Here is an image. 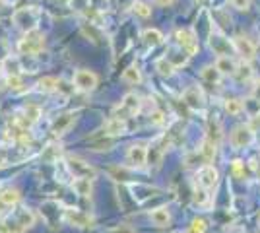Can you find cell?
Listing matches in <instances>:
<instances>
[{"instance_id":"obj_1","label":"cell","mask_w":260,"mask_h":233,"mask_svg":"<svg viewBox=\"0 0 260 233\" xmlns=\"http://www.w3.org/2000/svg\"><path fill=\"white\" fill-rule=\"evenodd\" d=\"M39 18H41V12L39 8L35 6H25V8H20L14 12L12 16V22L16 23V27H20L22 31H33L37 29V23H39Z\"/></svg>"},{"instance_id":"obj_2","label":"cell","mask_w":260,"mask_h":233,"mask_svg":"<svg viewBox=\"0 0 260 233\" xmlns=\"http://www.w3.org/2000/svg\"><path fill=\"white\" fill-rule=\"evenodd\" d=\"M45 47V35L37 29L33 31H27L24 35V39L18 43V49L22 55H27V57H35L37 53H41Z\"/></svg>"},{"instance_id":"obj_3","label":"cell","mask_w":260,"mask_h":233,"mask_svg":"<svg viewBox=\"0 0 260 233\" xmlns=\"http://www.w3.org/2000/svg\"><path fill=\"white\" fill-rule=\"evenodd\" d=\"M208 45L217 57H231V55L235 53L233 41H229V39H227L225 35H221V33H210Z\"/></svg>"},{"instance_id":"obj_4","label":"cell","mask_w":260,"mask_h":233,"mask_svg":"<svg viewBox=\"0 0 260 233\" xmlns=\"http://www.w3.org/2000/svg\"><path fill=\"white\" fill-rule=\"evenodd\" d=\"M229 140H231L233 148H249L255 142V130L249 124H239L233 128Z\"/></svg>"},{"instance_id":"obj_5","label":"cell","mask_w":260,"mask_h":233,"mask_svg":"<svg viewBox=\"0 0 260 233\" xmlns=\"http://www.w3.org/2000/svg\"><path fill=\"white\" fill-rule=\"evenodd\" d=\"M175 35H177L179 45L183 47V51H185L189 57H192V55L198 53V39H196V35H194L192 29H177Z\"/></svg>"},{"instance_id":"obj_6","label":"cell","mask_w":260,"mask_h":233,"mask_svg":"<svg viewBox=\"0 0 260 233\" xmlns=\"http://www.w3.org/2000/svg\"><path fill=\"white\" fill-rule=\"evenodd\" d=\"M97 82H99V78H97V74L92 72V70H78V72L74 74V88H78V90H82V92H92V90H95V88H97Z\"/></svg>"},{"instance_id":"obj_7","label":"cell","mask_w":260,"mask_h":233,"mask_svg":"<svg viewBox=\"0 0 260 233\" xmlns=\"http://www.w3.org/2000/svg\"><path fill=\"white\" fill-rule=\"evenodd\" d=\"M138 109H140V97H138L136 93H126V95L122 97L120 105L117 107L115 116H118V118H128L130 115L138 113Z\"/></svg>"},{"instance_id":"obj_8","label":"cell","mask_w":260,"mask_h":233,"mask_svg":"<svg viewBox=\"0 0 260 233\" xmlns=\"http://www.w3.org/2000/svg\"><path fill=\"white\" fill-rule=\"evenodd\" d=\"M68 169H70V173L74 177H84V179H92V181L97 175V171L90 163L82 162L80 158H68Z\"/></svg>"},{"instance_id":"obj_9","label":"cell","mask_w":260,"mask_h":233,"mask_svg":"<svg viewBox=\"0 0 260 233\" xmlns=\"http://www.w3.org/2000/svg\"><path fill=\"white\" fill-rule=\"evenodd\" d=\"M196 181H198L200 186H204V188H208L210 190V188H213V186L217 185V181H219V171H217L213 165H204V167L198 169Z\"/></svg>"},{"instance_id":"obj_10","label":"cell","mask_w":260,"mask_h":233,"mask_svg":"<svg viewBox=\"0 0 260 233\" xmlns=\"http://www.w3.org/2000/svg\"><path fill=\"white\" fill-rule=\"evenodd\" d=\"M233 45H235V53H239L247 62L257 57V47H255V43H253L251 39H247L245 35H237V37L233 39Z\"/></svg>"},{"instance_id":"obj_11","label":"cell","mask_w":260,"mask_h":233,"mask_svg":"<svg viewBox=\"0 0 260 233\" xmlns=\"http://www.w3.org/2000/svg\"><path fill=\"white\" fill-rule=\"evenodd\" d=\"M126 158H128V162H130L134 167H142V165H146V162H148V150H146L144 144H132V146L128 148Z\"/></svg>"},{"instance_id":"obj_12","label":"cell","mask_w":260,"mask_h":233,"mask_svg":"<svg viewBox=\"0 0 260 233\" xmlns=\"http://www.w3.org/2000/svg\"><path fill=\"white\" fill-rule=\"evenodd\" d=\"M183 101L190 107V109H202L204 107V93L200 88H187L183 93Z\"/></svg>"},{"instance_id":"obj_13","label":"cell","mask_w":260,"mask_h":233,"mask_svg":"<svg viewBox=\"0 0 260 233\" xmlns=\"http://www.w3.org/2000/svg\"><path fill=\"white\" fill-rule=\"evenodd\" d=\"M64 218H66L68 224H72V226H76V228H90V226L94 224V220H92L88 214L80 212V210H66Z\"/></svg>"},{"instance_id":"obj_14","label":"cell","mask_w":260,"mask_h":233,"mask_svg":"<svg viewBox=\"0 0 260 233\" xmlns=\"http://www.w3.org/2000/svg\"><path fill=\"white\" fill-rule=\"evenodd\" d=\"M126 132V124H124V118H118V116H113L105 122V136H118V134H124Z\"/></svg>"},{"instance_id":"obj_15","label":"cell","mask_w":260,"mask_h":233,"mask_svg":"<svg viewBox=\"0 0 260 233\" xmlns=\"http://www.w3.org/2000/svg\"><path fill=\"white\" fill-rule=\"evenodd\" d=\"M74 113H64V115H60L54 122H52V134H56V136H60V134H64L70 126H72V122H74Z\"/></svg>"},{"instance_id":"obj_16","label":"cell","mask_w":260,"mask_h":233,"mask_svg":"<svg viewBox=\"0 0 260 233\" xmlns=\"http://www.w3.org/2000/svg\"><path fill=\"white\" fill-rule=\"evenodd\" d=\"M215 68L223 74V76H233L237 70V64L231 57H217L215 60Z\"/></svg>"},{"instance_id":"obj_17","label":"cell","mask_w":260,"mask_h":233,"mask_svg":"<svg viewBox=\"0 0 260 233\" xmlns=\"http://www.w3.org/2000/svg\"><path fill=\"white\" fill-rule=\"evenodd\" d=\"M0 202L6 208H14L20 202V190L18 188H6L0 192Z\"/></svg>"},{"instance_id":"obj_18","label":"cell","mask_w":260,"mask_h":233,"mask_svg":"<svg viewBox=\"0 0 260 233\" xmlns=\"http://www.w3.org/2000/svg\"><path fill=\"white\" fill-rule=\"evenodd\" d=\"M18 222H20V226L24 228V230H27V228H31L33 224H35V214L29 210V208H22V210H16V216H14Z\"/></svg>"},{"instance_id":"obj_19","label":"cell","mask_w":260,"mask_h":233,"mask_svg":"<svg viewBox=\"0 0 260 233\" xmlns=\"http://www.w3.org/2000/svg\"><path fill=\"white\" fill-rule=\"evenodd\" d=\"M72 188H74L80 196H92V179L76 177L74 183H72Z\"/></svg>"},{"instance_id":"obj_20","label":"cell","mask_w":260,"mask_h":233,"mask_svg":"<svg viewBox=\"0 0 260 233\" xmlns=\"http://www.w3.org/2000/svg\"><path fill=\"white\" fill-rule=\"evenodd\" d=\"M150 220L156 224L157 228H165L171 222V216H169L167 208H156V210L150 212Z\"/></svg>"},{"instance_id":"obj_21","label":"cell","mask_w":260,"mask_h":233,"mask_svg":"<svg viewBox=\"0 0 260 233\" xmlns=\"http://www.w3.org/2000/svg\"><path fill=\"white\" fill-rule=\"evenodd\" d=\"M142 39H144V43L148 47H157V45L163 43V33L159 29H146L144 35H142Z\"/></svg>"},{"instance_id":"obj_22","label":"cell","mask_w":260,"mask_h":233,"mask_svg":"<svg viewBox=\"0 0 260 233\" xmlns=\"http://www.w3.org/2000/svg\"><path fill=\"white\" fill-rule=\"evenodd\" d=\"M122 80L128 82V84L138 86V84L142 82V72H140V68H138V66H128V68L122 72Z\"/></svg>"},{"instance_id":"obj_23","label":"cell","mask_w":260,"mask_h":233,"mask_svg":"<svg viewBox=\"0 0 260 233\" xmlns=\"http://www.w3.org/2000/svg\"><path fill=\"white\" fill-rule=\"evenodd\" d=\"M221 76H223V74L215 68V64H213V66H204V68H202V78H204L208 84H217V82L221 80Z\"/></svg>"},{"instance_id":"obj_24","label":"cell","mask_w":260,"mask_h":233,"mask_svg":"<svg viewBox=\"0 0 260 233\" xmlns=\"http://www.w3.org/2000/svg\"><path fill=\"white\" fill-rule=\"evenodd\" d=\"M156 70L161 74V76H173V72H175V64L169 60V58H159L156 62Z\"/></svg>"},{"instance_id":"obj_25","label":"cell","mask_w":260,"mask_h":233,"mask_svg":"<svg viewBox=\"0 0 260 233\" xmlns=\"http://www.w3.org/2000/svg\"><path fill=\"white\" fill-rule=\"evenodd\" d=\"M243 109H245V105H243V101L241 99H225V111L229 113L231 116H237L243 113Z\"/></svg>"},{"instance_id":"obj_26","label":"cell","mask_w":260,"mask_h":233,"mask_svg":"<svg viewBox=\"0 0 260 233\" xmlns=\"http://www.w3.org/2000/svg\"><path fill=\"white\" fill-rule=\"evenodd\" d=\"M82 31L88 35V37H92V41L94 43H101V31H99V25H95V23H86L84 27H82Z\"/></svg>"},{"instance_id":"obj_27","label":"cell","mask_w":260,"mask_h":233,"mask_svg":"<svg viewBox=\"0 0 260 233\" xmlns=\"http://www.w3.org/2000/svg\"><path fill=\"white\" fill-rule=\"evenodd\" d=\"M56 78H52V76H45V78H41L39 82H37V90L39 92H45V93H49V92H54L56 90Z\"/></svg>"},{"instance_id":"obj_28","label":"cell","mask_w":260,"mask_h":233,"mask_svg":"<svg viewBox=\"0 0 260 233\" xmlns=\"http://www.w3.org/2000/svg\"><path fill=\"white\" fill-rule=\"evenodd\" d=\"M215 150H217V144H215L213 140L206 138V140L202 142V148H200V152H202V156H204V160H206V162L213 160V156H215Z\"/></svg>"},{"instance_id":"obj_29","label":"cell","mask_w":260,"mask_h":233,"mask_svg":"<svg viewBox=\"0 0 260 233\" xmlns=\"http://www.w3.org/2000/svg\"><path fill=\"white\" fill-rule=\"evenodd\" d=\"M189 233H208V222L204 218H196L192 220L190 228H189Z\"/></svg>"},{"instance_id":"obj_30","label":"cell","mask_w":260,"mask_h":233,"mask_svg":"<svg viewBox=\"0 0 260 233\" xmlns=\"http://www.w3.org/2000/svg\"><path fill=\"white\" fill-rule=\"evenodd\" d=\"M237 80H241V82H245V80H249L251 76H253V70H251V66L249 64H241V66H237V70H235V74H233Z\"/></svg>"},{"instance_id":"obj_31","label":"cell","mask_w":260,"mask_h":233,"mask_svg":"<svg viewBox=\"0 0 260 233\" xmlns=\"http://www.w3.org/2000/svg\"><path fill=\"white\" fill-rule=\"evenodd\" d=\"M6 86H8L10 90H14V92H20V90L24 88L22 76H20V74H10V76L6 78Z\"/></svg>"},{"instance_id":"obj_32","label":"cell","mask_w":260,"mask_h":233,"mask_svg":"<svg viewBox=\"0 0 260 233\" xmlns=\"http://www.w3.org/2000/svg\"><path fill=\"white\" fill-rule=\"evenodd\" d=\"M24 116L33 124V122H37L39 120V116H41V109L39 107H35V105H27L25 109H24Z\"/></svg>"},{"instance_id":"obj_33","label":"cell","mask_w":260,"mask_h":233,"mask_svg":"<svg viewBox=\"0 0 260 233\" xmlns=\"http://www.w3.org/2000/svg\"><path fill=\"white\" fill-rule=\"evenodd\" d=\"M132 10H134V14H138L140 18H150V16H152V8H150L148 4H144V2H134V4H132Z\"/></svg>"},{"instance_id":"obj_34","label":"cell","mask_w":260,"mask_h":233,"mask_svg":"<svg viewBox=\"0 0 260 233\" xmlns=\"http://www.w3.org/2000/svg\"><path fill=\"white\" fill-rule=\"evenodd\" d=\"M206 190H208V188H204V186H200V188L194 190V202H196L198 206H206V204H208L210 194Z\"/></svg>"},{"instance_id":"obj_35","label":"cell","mask_w":260,"mask_h":233,"mask_svg":"<svg viewBox=\"0 0 260 233\" xmlns=\"http://www.w3.org/2000/svg\"><path fill=\"white\" fill-rule=\"evenodd\" d=\"M231 171H233V177L235 179H245V163L243 162H233V165H231Z\"/></svg>"},{"instance_id":"obj_36","label":"cell","mask_w":260,"mask_h":233,"mask_svg":"<svg viewBox=\"0 0 260 233\" xmlns=\"http://www.w3.org/2000/svg\"><path fill=\"white\" fill-rule=\"evenodd\" d=\"M113 144H115V138L113 136H107L105 140L94 144V150H109V146H113Z\"/></svg>"},{"instance_id":"obj_37","label":"cell","mask_w":260,"mask_h":233,"mask_svg":"<svg viewBox=\"0 0 260 233\" xmlns=\"http://www.w3.org/2000/svg\"><path fill=\"white\" fill-rule=\"evenodd\" d=\"M150 120H152V124L161 126V124H165V115H163L161 111H154V113L150 115Z\"/></svg>"},{"instance_id":"obj_38","label":"cell","mask_w":260,"mask_h":233,"mask_svg":"<svg viewBox=\"0 0 260 233\" xmlns=\"http://www.w3.org/2000/svg\"><path fill=\"white\" fill-rule=\"evenodd\" d=\"M231 4H233V8H237L241 12H247L249 6H251V0H231Z\"/></svg>"},{"instance_id":"obj_39","label":"cell","mask_w":260,"mask_h":233,"mask_svg":"<svg viewBox=\"0 0 260 233\" xmlns=\"http://www.w3.org/2000/svg\"><path fill=\"white\" fill-rule=\"evenodd\" d=\"M74 90V86H68L64 80H58L56 82V92H64V93H70Z\"/></svg>"},{"instance_id":"obj_40","label":"cell","mask_w":260,"mask_h":233,"mask_svg":"<svg viewBox=\"0 0 260 233\" xmlns=\"http://www.w3.org/2000/svg\"><path fill=\"white\" fill-rule=\"evenodd\" d=\"M253 97L260 101V80H257V84H255V90H253Z\"/></svg>"},{"instance_id":"obj_41","label":"cell","mask_w":260,"mask_h":233,"mask_svg":"<svg viewBox=\"0 0 260 233\" xmlns=\"http://www.w3.org/2000/svg\"><path fill=\"white\" fill-rule=\"evenodd\" d=\"M157 4H161V6H169V4H173V0H156Z\"/></svg>"},{"instance_id":"obj_42","label":"cell","mask_w":260,"mask_h":233,"mask_svg":"<svg viewBox=\"0 0 260 233\" xmlns=\"http://www.w3.org/2000/svg\"><path fill=\"white\" fill-rule=\"evenodd\" d=\"M4 6H6V0H0V10H2Z\"/></svg>"},{"instance_id":"obj_43","label":"cell","mask_w":260,"mask_h":233,"mask_svg":"<svg viewBox=\"0 0 260 233\" xmlns=\"http://www.w3.org/2000/svg\"><path fill=\"white\" fill-rule=\"evenodd\" d=\"M12 2H16V0H6V4H12Z\"/></svg>"},{"instance_id":"obj_44","label":"cell","mask_w":260,"mask_h":233,"mask_svg":"<svg viewBox=\"0 0 260 233\" xmlns=\"http://www.w3.org/2000/svg\"><path fill=\"white\" fill-rule=\"evenodd\" d=\"M259 220H260V218H259Z\"/></svg>"}]
</instances>
